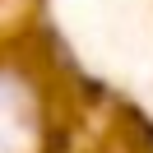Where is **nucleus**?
<instances>
[{
  "instance_id": "f257e3e1",
  "label": "nucleus",
  "mask_w": 153,
  "mask_h": 153,
  "mask_svg": "<svg viewBox=\"0 0 153 153\" xmlns=\"http://www.w3.org/2000/svg\"><path fill=\"white\" fill-rule=\"evenodd\" d=\"M37 144V97L14 70H0V153H33Z\"/></svg>"
}]
</instances>
